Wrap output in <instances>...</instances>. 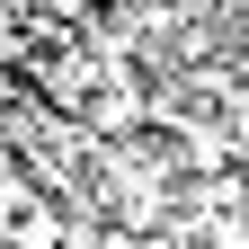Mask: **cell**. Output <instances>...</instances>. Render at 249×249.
I'll use <instances>...</instances> for the list:
<instances>
[{
    "label": "cell",
    "mask_w": 249,
    "mask_h": 249,
    "mask_svg": "<svg viewBox=\"0 0 249 249\" xmlns=\"http://www.w3.org/2000/svg\"><path fill=\"white\" fill-rule=\"evenodd\" d=\"M107 9H142V0H107Z\"/></svg>",
    "instance_id": "cell-1"
}]
</instances>
